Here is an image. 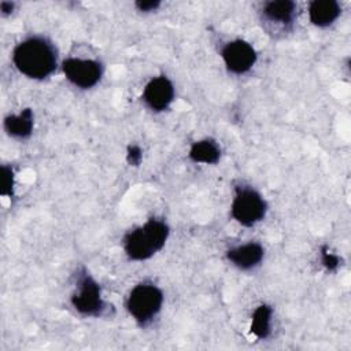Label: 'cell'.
I'll return each instance as SVG.
<instances>
[{"mask_svg":"<svg viewBox=\"0 0 351 351\" xmlns=\"http://www.w3.org/2000/svg\"><path fill=\"white\" fill-rule=\"evenodd\" d=\"M12 63L22 75L41 81L56 70L58 49L44 36H29L14 47Z\"/></svg>","mask_w":351,"mask_h":351,"instance_id":"cell-1","label":"cell"},{"mask_svg":"<svg viewBox=\"0 0 351 351\" xmlns=\"http://www.w3.org/2000/svg\"><path fill=\"white\" fill-rule=\"evenodd\" d=\"M169 236L170 228L166 221L149 218L125 234L123 251L130 261H147L166 245Z\"/></svg>","mask_w":351,"mask_h":351,"instance_id":"cell-2","label":"cell"},{"mask_svg":"<svg viewBox=\"0 0 351 351\" xmlns=\"http://www.w3.org/2000/svg\"><path fill=\"white\" fill-rule=\"evenodd\" d=\"M163 300V292L158 285L143 281L130 289L126 298V310L140 326H145L160 313Z\"/></svg>","mask_w":351,"mask_h":351,"instance_id":"cell-3","label":"cell"},{"mask_svg":"<svg viewBox=\"0 0 351 351\" xmlns=\"http://www.w3.org/2000/svg\"><path fill=\"white\" fill-rule=\"evenodd\" d=\"M266 199L252 186L239 185L230 204L232 218L241 226L251 228L259 223L267 214Z\"/></svg>","mask_w":351,"mask_h":351,"instance_id":"cell-4","label":"cell"},{"mask_svg":"<svg viewBox=\"0 0 351 351\" xmlns=\"http://www.w3.org/2000/svg\"><path fill=\"white\" fill-rule=\"evenodd\" d=\"M70 303L77 313L85 317H100L106 311L107 304L103 299L101 287L85 267L78 273Z\"/></svg>","mask_w":351,"mask_h":351,"instance_id":"cell-5","label":"cell"},{"mask_svg":"<svg viewBox=\"0 0 351 351\" xmlns=\"http://www.w3.org/2000/svg\"><path fill=\"white\" fill-rule=\"evenodd\" d=\"M62 71L66 80L80 89L96 86L103 77V64L96 59L66 58L62 62Z\"/></svg>","mask_w":351,"mask_h":351,"instance_id":"cell-6","label":"cell"},{"mask_svg":"<svg viewBox=\"0 0 351 351\" xmlns=\"http://www.w3.org/2000/svg\"><path fill=\"white\" fill-rule=\"evenodd\" d=\"M221 58L230 73L241 75L255 66L258 53L251 43L243 38H234L222 47Z\"/></svg>","mask_w":351,"mask_h":351,"instance_id":"cell-7","label":"cell"},{"mask_svg":"<svg viewBox=\"0 0 351 351\" xmlns=\"http://www.w3.org/2000/svg\"><path fill=\"white\" fill-rule=\"evenodd\" d=\"M143 101L154 112L166 111L176 97V89L171 80L166 75L152 77L143 89Z\"/></svg>","mask_w":351,"mask_h":351,"instance_id":"cell-8","label":"cell"},{"mask_svg":"<svg viewBox=\"0 0 351 351\" xmlns=\"http://www.w3.org/2000/svg\"><path fill=\"white\" fill-rule=\"evenodd\" d=\"M265 258V248L258 241H248L226 251V259L239 270H251L261 265Z\"/></svg>","mask_w":351,"mask_h":351,"instance_id":"cell-9","label":"cell"},{"mask_svg":"<svg viewBox=\"0 0 351 351\" xmlns=\"http://www.w3.org/2000/svg\"><path fill=\"white\" fill-rule=\"evenodd\" d=\"M298 5L295 1L291 0H273L267 1L262 7V16L265 21L270 23H276L281 27H291L295 15H296Z\"/></svg>","mask_w":351,"mask_h":351,"instance_id":"cell-10","label":"cell"},{"mask_svg":"<svg viewBox=\"0 0 351 351\" xmlns=\"http://www.w3.org/2000/svg\"><path fill=\"white\" fill-rule=\"evenodd\" d=\"M3 126L5 133L12 138H29L34 129V112L30 107H26L18 114H10L4 118Z\"/></svg>","mask_w":351,"mask_h":351,"instance_id":"cell-11","label":"cell"},{"mask_svg":"<svg viewBox=\"0 0 351 351\" xmlns=\"http://www.w3.org/2000/svg\"><path fill=\"white\" fill-rule=\"evenodd\" d=\"M308 19L317 27H329L341 14L336 0H314L308 4Z\"/></svg>","mask_w":351,"mask_h":351,"instance_id":"cell-12","label":"cell"},{"mask_svg":"<svg viewBox=\"0 0 351 351\" xmlns=\"http://www.w3.org/2000/svg\"><path fill=\"white\" fill-rule=\"evenodd\" d=\"M222 149L217 140L211 137H206L192 143L188 156L195 163L203 165H217L221 159Z\"/></svg>","mask_w":351,"mask_h":351,"instance_id":"cell-13","label":"cell"},{"mask_svg":"<svg viewBox=\"0 0 351 351\" xmlns=\"http://www.w3.org/2000/svg\"><path fill=\"white\" fill-rule=\"evenodd\" d=\"M271 317H273V308L269 304L262 303L258 307H255L251 317L250 330L256 339L265 340L270 336Z\"/></svg>","mask_w":351,"mask_h":351,"instance_id":"cell-14","label":"cell"},{"mask_svg":"<svg viewBox=\"0 0 351 351\" xmlns=\"http://www.w3.org/2000/svg\"><path fill=\"white\" fill-rule=\"evenodd\" d=\"M0 174V195L4 197L12 196L15 188V173L12 166L1 165Z\"/></svg>","mask_w":351,"mask_h":351,"instance_id":"cell-15","label":"cell"},{"mask_svg":"<svg viewBox=\"0 0 351 351\" xmlns=\"http://www.w3.org/2000/svg\"><path fill=\"white\" fill-rule=\"evenodd\" d=\"M321 263L328 271H336L339 269L340 263V256L333 254L328 247L321 248Z\"/></svg>","mask_w":351,"mask_h":351,"instance_id":"cell-16","label":"cell"},{"mask_svg":"<svg viewBox=\"0 0 351 351\" xmlns=\"http://www.w3.org/2000/svg\"><path fill=\"white\" fill-rule=\"evenodd\" d=\"M143 160V149L137 144H129L126 148V162L130 166H140Z\"/></svg>","mask_w":351,"mask_h":351,"instance_id":"cell-17","label":"cell"},{"mask_svg":"<svg viewBox=\"0 0 351 351\" xmlns=\"http://www.w3.org/2000/svg\"><path fill=\"white\" fill-rule=\"evenodd\" d=\"M162 3L159 0H138L134 3V7L141 12H152L156 11Z\"/></svg>","mask_w":351,"mask_h":351,"instance_id":"cell-18","label":"cell"},{"mask_svg":"<svg viewBox=\"0 0 351 351\" xmlns=\"http://www.w3.org/2000/svg\"><path fill=\"white\" fill-rule=\"evenodd\" d=\"M14 8H15L14 1H0V14L3 16L11 15L14 12Z\"/></svg>","mask_w":351,"mask_h":351,"instance_id":"cell-19","label":"cell"}]
</instances>
